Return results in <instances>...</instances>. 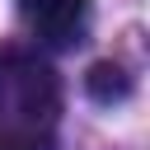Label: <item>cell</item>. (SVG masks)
Segmentation results:
<instances>
[{
  "instance_id": "2",
  "label": "cell",
  "mask_w": 150,
  "mask_h": 150,
  "mask_svg": "<svg viewBox=\"0 0 150 150\" xmlns=\"http://www.w3.org/2000/svg\"><path fill=\"white\" fill-rule=\"evenodd\" d=\"M89 9H94L89 0H42L28 19L47 47H75L89 28Z\"/></svg>"
},
{
  "instance_id": "1",
  "label": "cell",
  "mask_w": 150,
  "mask_h": 150,
  "mask_svg": "<svg viewBox=\"0 0 150 150\" xmlns=\"http://www.w3.org/2000/svg\"><path fill=\"white\" fill-rule=\"evenodd\" d=\"M61 108L56 70L38 56L5 52L0 56V127L9 131H47Z\"/></svg>"
},
{
  "instance_id": "5",
  "label": "cell",
  "mask_w": 150,
  "mask_h": 150,
  "mask_svg": "<svg viewBox=\"0 0 150 150\" xmlns=\"http://www.w3.org/2000/svg\"><path fill=\"white\" fill-rule=\"evenodd\" d=\"M38 5H42V0H19V9H23V14H33Z\"/></svg>"
},
{
  "instance_id": "4",
  "label": "cell",
  "mask_w": 150,
  "mask_h": 150,
  "mask_svg": "<svg viewBox=\"0 0 150 150\" xmlns=\"http://www.w3.org/2000/svg\"><path fill=\"white\" fill-rule=\"evenodd\" d=\"M0 150H47V131H9V127H0Z\"/></svg>"
},
{
  "instance_id": "3",
  "label": "cell",
  "mask_w": 150,
  "mask_h": 150,
  "mask_svg": "<svg viewBox=\"0 0 150 150\" xmlns=\"http://www.w3.org/2000/svg\"><path fill=\"white\" fill-rule=\"evenodd\" d=\"M84 89H89V98H98V103H117V98H127V94H131V80H127V70H122V66L98 61V66L84 75Z\"/></svg>"
}]
</instances>
